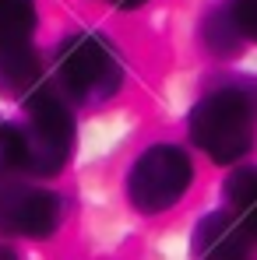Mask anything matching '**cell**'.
I'll return each mask as SVG.
<instances>
[{
  "label": "cell",
  "mask_w": 257,
  "mask_h": 260,
  "mask_svg": "<svg viewBox=\"0 0 257 260\" xmlns=\"http://www.w3.org/2000/svg\"><path fill=\"white\" fill-rule=\"evenodd\" d=\"M0 260H21V257H18L11 246H4V243H0Z\"/></svg>",
  "instance_id": "cell-13"
},
{
  "label": "cell",
  "mask_w": 257,
  "mask_h": 260,
  "mask_svg": "<svg viewBox=\"0 0 257 260\" xmlns=\"http://www.w3.org/2000/svg\"><path fill=\"white\" fill-rule=\"evenodd\" d=\"M39 85V56L32 39L0 43V91L28 99Z\"/></svg>",
  "instance_id": "cell-7"
},
{
  "label": "cell",
  "mask_w": 257,
  "mask_h": 260,
  "mask_svg": "<svg viewBox=\"0 0 257 260\" xmlns=\"http://www.w3.org/2000/svg\"><path fill=\"white\" fill-rule=\"evenodd\" d=\"M254 239L229 211H212L194 229V260H250Z\"/></svg>",
  "instance_id": "cell-6"
},
{
  "label": "cell",
  "mask_w": 257,
  "mask_h": 260,
  "mask_svg": "<svg viewBox=\"0 0 257 260\" xmlns=\"http://www.w3.org/2000/svg\"><path fill=\"white\" fill-rule=\"evenodd\" d=\"M60 218H64V201L53 190L0 179V232L4 236L46 239L60 229Z\"/></svg>",
  "instance_id": "cell-5"
},
{
  "label": "cell",
  "mask_w": 257,
  "mask_h": 260,
  "mask_svg": "<svg viewBox=\"0 0 257 260\" xmlns=\"http://www.w3.org/2000/svg\"><path fill=\"white\" fill-rule=\"evenodd\" d=\"M222 193H225V211L240 221V229L250 239H257V166L229 173Z\"/></svg>",
  "instance_id": "cell-8"
},
{
  "label": "cell",
  "mask_w": 257,
  "mask_h": 260,
  "mask_svg": "<svg viewBox=\"0 0 257 260\" xmlns=\"http://www.w3.org/2000/svg\"><path fill=\"white\" fill-rule=\"evenodd\" d=\"M194 179V162L180 144H152L127 176V197L130 204L145 215L169 211L173 204L183 201Z\"/></svg>",
  "instance_id": "cell-4"
},
{
  "label": "cell",
  "mask_w": 257,
  "mask_h": 260,
  "mask_svg": "<svg viewBox=\"0 0 257 260\" xmlns=\"http://www.w3.org/2000/svg\"><path fill=\"white\" fill-rule=\"evenodd\" d=\"M257 134V85L236 78L222 81L190 109V141L212 162H240Z\"/></svg>",
  "instance_id": "cell-1"
},
{
  "label": "cell",
  "mask_w": 257,
  "mask_h": 260,
  "mask_svg": "<svg viewBox=\"0 0 257 260\" xmlns=\"http://www.w3.org/2000/svg\"><path fill=\"white\" fill-rule=\"evenodd\" d=\"M229 28L236 32V39H254L257 43V0H229L222 7Z\"/></svg>",
  "instance_id": "cell-10"
},
{
  "label": "cell",
  "mask_w": 257,
  "mask_h": 260,
  "mask_svg": "<svg viewBox=\"0 0 257 260\" xmlns=\"http://www.w3.org/2000/svg\"><path fill=\"white\" fill-rule=\"evenodd\" d=\"M11 169H18L14 166V123H0V179Z\"/></svg>",
  "instance_id": "cell-11"
},
{
  "label": "cell",
  "mask_w": 257,
  "mask_h": 260,
  "mask_svg": "<svg viewBox=\"0 0 257 260\" xmlns=\"http://www.w3.org/2000/svg\"><path fill=\"white\" fill-rule=\"evenodd\" d=\"M113 7H124V11H134V7H141L145 0H109Z\"/></svg>",
  "instance_id": "cell-12"
},
{
  "label": "cell",
  "mask_w": 257,
  "mask_h": 260,
  "mask_svg": "<svg viewBox=\"0 0 257 260\" xmlns=\"http://www.w3.org/2000/svg\"><path fill=\"white\" fill-rule=\"evenodd\" d=\"M74 151V116L64 91L39 85L25 102V123H14V166L28 176H56Z\"/></svg>",
  "instance_id": "cell-2"
},
{
  "label": "cell",
  "mask_w": 257,
  "mask_h": 260,
  "mask_svg": "<svg viewBox=\"0 0 257 260\" xmlns=\"http://www.w3.org/2000/svg\"><path fill=\"white\" fill-rule=\"evenodd\" d=\"M36 32V4L32 0H0V43L32 39Z\"/></svg>",
  "instance_id": "cell-9"
},
{
  "label": "cell",
  "mask_w": 257,
  "mask_h": 260,
  "mask_svg": "<svg viewBox=\"0 0 257 260\" xmlns=\"http://www.w3.org/2000/svg\"><path fill=\"white\" fill-rule=\"evenodd\" d=\"M124 81L120 53L99 32H74L56 53V85L67 99L102 102Z\"/></svg>",
  "instance_id": "cell-3"
}]
</instances>
